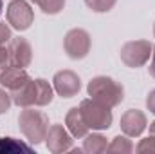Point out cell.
<instances>
[{
  "instance_id": "1",
  "label": "cell",
  "mask_w": 155,
  "mask_h": 154,
  "mask_svg": "<svg viewBox=\"0 0 155 154\" xmlns=\"http://www.w3.org/2000/svg\"><path fill=\"white\" fill-rule=\"evenodd\" d=\"M87 93L90 98L97 100L99 103L107 107H116L124 100V89L121 83L108 76H96L92 78L87 85Z\"/></svg>"
},
{
  "instance_id": "2",
  "label": "cell",
  "mask_w": 155,
  "mask_h": 154,
  "mask_svg": "<svg viewBox=\"0 0 155 154\" xmlns=\"http://www.w3.org/2000/svg\"><path fill=\"white\" fill-rule=\"evenodd\" d=\"M18 127L29 143L38 145L49 132V118L35 109H25L18 116Z\"/></svg>"
},
{
  "instance_id": "3",
  "label": "cell",
  "mask_w": 155,
  "mask_h": 154,
  "mask_svg": "<svg viewBox=\"0 0 155 154\" xmlns=\"http://www.w3.org/2000/svg\"><path fill=\"white\" fill-rule=\"evenodd\" d=\"M79 111H81V116H83L85 123L88 125V129L105 131V129H108L112 125V111H110V107L99 103L94 98L83 100L81 105H79Z\"/></svg>"
},
{
  "instance_id": "4",
  "label": "cell",
  "mask_w": 155,
  "mask_h": 154,
  "mask_svg": "<svg viewBox=\"0 0 155 154\" xmlns=\"http://www.w3.org/2000/svg\"><path fill=\"white\" fill-rule=\"evenodd\" d=\"M152 44L148 40H132L121 47V60L124 65L137 69L143 67L152 56Z\"/></svg>"
},
{
  "instance_id": "5",
  "label": "cell",
  "mask_w": 155,
  "mask_h": 154,
  "mask_svg": "<svg viewBox=\"0 0 155 154\" xmlns=\"http://www.w3.org/2000/svg\"><path fill=\"white\" fill-rule=\"evenodd\" d=\"M90 45H92V38L90 35L81 29V27H74L71 29L65 38H63V49L67 53L69 58L72 60H81L90 53Z\"/></svg>"
},
{
  "instance_id": "6",
  "label": "cell",
  "mask_w": 155,
  "mask_h": 154,
  "mask_svg": "<svg viewBox=\"0 0 155 154\" xmlns=\"http://www.w3.org/2000/svg\"><path fill=\"white\" fill-rule=\"evenodd\" d=\"M35 20V13L25 0H13L7 5V24H11L16 31H25L31 27Z\"/></svg>"
},
{
  "instance_id": "7",
  "label": "cell",
  "mask_w": 155,
  "mask_h": 154,
  "mask_svg": "<svg viewBox=\"0 0 155 154\" xmlns=\"http://www.w3.org/2000/svg\"><path fill=\"white\" fill-rule=\"evenodd\" d=\"M52 85H54V91L61 96V98H72L76 96L81 89V80L74 71L71 69H63V71H58L54 78H52Z\"/></svg>"
},
{
  "instance_id": "8",
  "label": "cell",
  "mask_w": 155,
  "mask_h": 154,
  "mask_svg": "<svg viewBox=\"0 0 155 154\" xmlns=\"http://www.w3.org/2000/svg\"><path fill=\"white\" fill-rule=\"evenodd\" d=\"M7 49H9V65L25 69L31 64L33 49L25 38H11V42L7 44Z\"/></svg>"
},
{
  "instance_id": "9",
  "label": "cell",
  "mask_w": 155,
  "mask_h": 154,
  "mask_svg": "<svg viewBox=\"0 0 155 154\" xmlns=\"http://www.w3.org/2000/svg\"><path fill=\"white\" fill-rule=\"evenodd\" d=\"M45 143H47V149L52 154L65 152L72 147V134H69L63 125L56 123V125L49 127V132L45 136Z\"/></svg>"
},
{
  "instance_id": "10",
  "label": "cell",
  "mask_w": 155,
  "mask_h": 154,
  "mask_svg": "<svg viewBox=\"0 0 155 154\" xmlns=\"http://www.w3.org/2000/svg\"><path fill=\"white\" fill-rule=\"evenodd\" d=\"M146 125H148L146 114L143 111H139V109H128L121 116V131L130 138L141 136L143 131L146 129Z\"/></svg>"
},
{
  "instance_id": "11",
  "label": "cell",
  "mask_w": 155,
  "mask_h": 154,
  "mask_svg": "<svg viewBox=\"0 0 155 154\" xmlns=\"http://www.w3.org/2000/svg\"><path fill=\"white\" fill-rule=\"evenodd\" d=\"M31 78L27 75L25 69L22 67H13V65H7L0 71V83L2 87L9 89V91H16L18 87H22L25 82H29Z\"/></svg>"
},
{
  "instance_id": "12",
  "label": "cell",
  "mask_w": 155,
  "mask_h": 154,
  "mask_svg": "<svg viewBox=\"0 0 155 154\" xmlns=\"http://www.w3.org/2000/svg\"><path fill=\"white\" fill-rule=\"evenodd\" d=\"M65 125H67L69 132L74 138H85L88 134V125L85 123V120L81 116V111L78 107H72L67 113V116H65Z\"/></svg>"
},
{
  "instance_id": "13",
  "label": "cell",
  "mask_w": 155,
  "mask_h": 154,
  "mask_svg": "<svg viewBox=\"0 0 155 154\" xmlns=\"http://www.w3.org/2000/svg\"><path fill=\"white\" fill-rule=\"evenodd\" d=\"M11 100L13 103H16L18 107H31L35 105V80L25 82L22 87H18L16 91H11Z\"/></svg>"
},
{
  "instance_id": "14",
  "label": "cell",
  "mask_w": 155,
  "mask_h": 154,
  "mask_svg": "<svg viewBox=\"0 0 155 154\" xmlns=\"http://www.w3.org/2000/svg\"><path fill=\"white\" fill-rule=\"evenodd\" d=\"M54 98V93H52V87L47 80L38 78L35 80V105L43 107V105H49Z\"/></svg>"
},
{
  "instance_id": "15",
  "label": "cell",
  "mask_w": 155,
  "mask_h": 154,
  "mask_svg": "<svg viewBox=\"0 0 155 154\" xmlns=\"http://www.w3.org/2000/svg\"><path fill=\"white\" fill-rule=\"evenodd\" d=\"M108 147L107 143V138L103 134H87L85 136V142H83V151L90 154H99L105 152Z\"/></svg>"
},
{
  "instance_id": "16",
  "label": "cell",
  "mask_w": 155,
  "mask_h": 154,
  "mask_svg": "<svg viewBox=\"0 0 155 154\" xmlns=\"http://www.w3.org/2000/svg\"><path fill=\"white\" fill-rule=\"evenodd\" d=\"M0 152H31V147L15 138H0Z\"/></svg>"
},
{
  "instance_id": "17",
  "label": "cell",
  "mask_w": 155,
  "mask_h": 154,
  "mask_svg": "<svg viewBox=\"0 0 155 154\" xmlns=\"http://www.w3.org/2000/svg\"><path fill=\"white\" fill-rule=\"evenodd\" d=\"M108 152H121V154H128L134 151V145L132 142L128 140V136H116L112 140V143L107 147Z\"/></svg>"
},
{
  "instance_id": "18",
  "label": "cell",
  "mask_w": 155,
  "mask_h": 154,
  "mask_svg": "<svg viewBox=\"0 0 155 154\" xmlns=\"http://www.w3.org/2000/svg\"><path fill=\"white\" fill-rule=\"evenodd\" d=\"M31 2L38 4L45 15H58L65 7V0H31Z\"/></svg>"
},
{
  "instance_id": "19",
  "label": "cell",
  "mask_w": 155,
  "mask_h": 154,
  "mask_svg": "<svg viewBox=\"0 0 155 154\" xmlns=\"http://www.w3.org/2000/svg\"><path fill=\"white\" fill-rule=\"evenodd\" d=\"M116 2L117 0H85V4L96 13H108L116 5Z\"/></svg>"
},
{
  "instance_id": "20",
  "label": "cell",
  "mask_w": 155,
  "mask_h": 154,
  "mask_svg": "<svg viewBox=\"0 0 155 154\" xmlns=\"http://www.w3.org/2000/svg\"><path fill=\"white\" fill-rule=\"evenodd\" d=\"M137 152L139 154H153L155 152V136L150 134L148 138L141 140L139 145H137Z\"/></svg>"
},
{
  "instance_id": "21",
  "label": "cell",
  "mask_w": 155,
  "mask_h": 154,
  "mask_svg": "<svg viewBox=\"0 0 155 154\" xmlns=\"http://www.w3.org/2000/svg\"><path fill=\"white\" fill-rule=\"evenodd\" d=\"M11 103H13V100H11V94L0 87V114L7 113V111H9V107H11Z\"/></svg>"
},
{
  "instance_id": "22",
  "label": "cell",
  "mask_w": 155,
  "mask_h": 154,
  "mask_svg": "<svg viewBox=\"0 0 155 154\" xmlns=\"http://www.w3.org/2000/svg\"><path fill=\"white\" fill-rule=\"evenodd\" d=\"M13 38L11 35V27L7 24H0V45H7Z\"/></svg>"
},
{
  "instance_id": "23",
  "label": "cell",
  "mask_w": 155,
  "mask_h": 154,
  "mask_svg": "<svg viewBox=\"0 0 155 154\" xmlns=\"http://www.w3.org/2000/svg\"><path fill=\"white\" fill-rule=\"evenodd\" d=\"M146 107H148L150 113L155 114V89L150 91V94H148V98H146Z\"/></svg>"
},
{
  "instance_id": "24",
  "label": "cell",
  "mask_w": 155,
  "mask_h": 154,
  "mask_svg": "<svg viewBox=\"0 0 155 154\" xmlns=\"http://www.w3.org/2000/svg\"><path fill=\"white\" fill-rule=\"evenodd\" d=\"M148 69H150V75L155 78V45L152 47V64H150V67H148Z\"/></svg>"
},
{
  "instance_id": "25",
  "label": "cell",
  "mask_w": 155,
  "mask_h": 154,
  "mask_svg": "<svg viewBox=\"0 0 155 154\" xmlns=\"http://www.w3.org/2000/svg\"><path fill=\"white\" fill-rule=\"evenodd\" d=\"M150 134H152V136H155V121H152V123H150Z\"/></svg>"
},
{
  "instance_id": "26",
  "label": "cell",
  "mask_w": 155,
  "mask_h": 154,
  "mask_svg": "<svg viewBox=\"0 0 155 154\" xmlns=\"http://www.w3.org/2000/svg\"><path fill=\"white\" fill-rule=\"evenodd\" d=\"M2 9H4V2L0 0V15H2Z\"/></svg>"
},
{
  "instance_id": "27",
  "label": "cell",
  "mask_w": 155,
  "mask_h": 154,
  "mask_svg": "<svg viewBox=\"0 0 155 154\" xmlns=\"http://www.w3.org/2000/svg\"><path fill=\"white\" fill-rule=\"evenodd\" d=\"M153 35H155V26H153Z\"/></svg>"
}]
</instances>
